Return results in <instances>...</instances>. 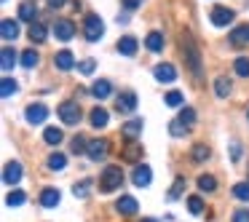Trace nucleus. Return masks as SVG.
<instances>
[{"label": "nucleus", "mask_w": 249, "mask_h": 222, "mask_svg": "<svg viewBox=\"0 0 249 222\" xmlns=\"http://www.w3.org/2000/svg\"><path fill=\"white\" fill-rule=\"evenodd\" d=\"M179 46H182V54H185V62H188L190 72H193L196 78H201L204 70H201V51H198V46H196V40L185 33L182 40H179Z\"/></svg>", "instance_id": "f257e3e1"}, {"label": "nucleus", "mask_w": 249, "mask_h": 222, "mask_svg": "<svg viewBox=\"0 0 249 222\" xmlns=\"http://www.w3.org/2000/svg\"><path fill=\"white\" fill-rule=\"evenodd\" d=\"M124 185V169L121 166H105L99 174V190L102 193H115Z\"/></svg>", "instance_id": "f03ea898"}, {"label": "nucleus", "mask_w": 249, "mask_h": 222, "mask_svg": "<svg viewBox=\"0 0 249 222\" xmlns=\"http://www.w3.org/2000/svg\"><path fill=\"white\" fill-rule=\"evenodd\" d=\"M56 113H59V118H62L65 126H78L81 118H83V110H81L78 102H62L59 107H56Z\"/></svg>", "instance_id": "7ed1b4c3"}, {"label": "nucleus", "mask_w": 249, "mask_h": 222, "mask_svg": "<svg viewBox=\"0 0 249 222\" xmlns=\"http://www.w3.org/2000/svg\"><path fill=\"white\" fill-rule=\"evenodd\" d=\"M83 35H86L89 43H97V40L105 35V24H102V19H99L97 14H89V17L83 19Z\"/></svg>", "instance_id": "20e7f679"}, {"label": "nucleus", "mask_w": 249, "mask_h": 222, "mask_svg": "<svg viewBox=\"0 0 249 222\" xmlns=\"http://www.w3.org/2000/svg\"><path fill=\"white\" fill-rule=\"evenodd\" d=\"M24 118H27V123L38 126V123H43V120L49 118V107H46L43 102H35V104H27V110H24Z\"/></svg>", "instance_id": "39448f33"}, {"label": "nucleus", "mask_w": 249, "mask_h": 222, "mask_svg": "<svg viewBox=\"0 0 249 222\" xmlns=\"http://www.w3.org/2000/svg\"><path fill=\"white\" fill-rule=\"evenodd\" d=\"M107 153H110V142L107 139H91V142H89V153H86V155L91 158L94 163L105 161V158H107Z\"/></svg>", "instance_id": "423d86ee"}, {"label": "nucleus", "mask_w": 249, "mask_h": 222, "mask_svg": "<svg viewBox=\"0 0 249 222\" xmlns=\"http://www.w3.org/2000/svg\"><path fill=\"white\" fill-rule=\"evenodd\" d=\"M233 17H236V14H233L228 6H214V8H212V14H209V19H212L214 27H228V24L233 22Z\"/></svg>", "instance_id": "0eeeda50"}, {"label": "nucleus", "mask_w": 249, "mask_h": 222, "mask_svg": "<svg viewBox=\"0 0 249 222\" xmlns=\"http://www.w3.org/2000/svg\"><path fill=\"white\" fill-rule=\"evenodd\" d=\"M54 38L62 40V43L72 40V38H75V24H72L70 19H59V22L54 24Z\"/></svg>", "instance_id": "6e6552de"}, {"label": "nucleus", "mask_w": 249, "mask_h": 222, "mask_svg": "<svg viewBox=\"0 0 249 222\" xmlns=\"http://www.w3.org/2000/svg\"><path fill=\"white\" fill-rule=\"evenodd\" d=\"M153 75H156L158 83H174L177 81V70H174V65H169V62H161V65L153 67Z\"/></svg>", "instance_id": "1a4fd4ad"}, {"label": "nucleus", "mask_w": 249, "mask_h": 222, "mask_svg": "<svg viewBox=\"0 0 249 222\" xmlns=\"http://www.w3.org/2000/svg\"><path fill=\"white\" fill-rule=\"evenodd\" d=\"M19 179H22V163L8 161L6 169H3V182H6L8 188H14V185H19Z\"/></svg>", "instance_id": "9d476101"}, {"label": "nucleus", "mask_w": 249, "mask_h": 222, "mask_svg": "<svg viewBox=\"0 0 249 222\" xmlns=\"http://www.w3.org/2000/svg\"><path fill=\"white\" fill-rule=\"evenodd\" d=\"M40 206H43V209H56V206H59V201H62V193L56 188H43L40 190Z\"/></svg>", "instance_id": "9b49d317"}, {"label": "nucleus", "mask_w": 249, "mask_h": 222, "mask_svg": "<svg viewBox=\"0 0 249 222\" xmlns=\"http://www.w3.org/2000/svg\"><path fill=\"white\" fill-rule=\"evenodd\" d=\"M115 110H118V113H134L137 110V94L134 91H121L118 102H115Z\"/></svg>", "instance_id": "f8f14e48"}, {"label": "nucleus", "mask_w": 249, "mask_h": 222, "mask_svg": "<svg viewBox=\"0 0 249 222\" xmlns=\"http://www.w3.org/2000/svg\"><path fill=\"white\" fill-rule=\"evenodd\" d=\"M115 209H118V214L131 217V214H137L140 204H137V198H134V195H121V198L115 201Z\"/></svg>", "instance_id": "ddd939ff"}, {"label": "nucleus", "mask_w": 249, "mask_h": 222, "mask_svg": "<svg viewBox=\"0 0 249 222\" xmlns=\"http://www.w3.org/2000/svg\"><path fill=\"white\" fill-rule=\"evenodd\" d=\"M121 158H124L126 163H137V166H140V161H142V145H140V142H129V145H124Z\"/></svg>", "instance_id": "4468645a"}, {"label": "nucleus", "mask_w": 249, "mask_h": 222, "mask_svg": "<svg viewBox=\"0 0 249 222\" xmlns=\"http://www.w3.org/2000/svg\"><path fill=\"white\" fill-rule=\"evenodd\" d=\"M131 182H134L137 188H147V185L153 182V171H150V166L140 163V166L134 169V174H131Z\"/></svg>", "instance_id": "2eb2a0df"}, {"label": "nucleus", "mask_w": 249, "mask_h": 222, "mask_svg": "<svg viewBox=\"0 0 249 222\" xmlns=\"http://www.w3.org/2000/svg\"><path fill=\"white\" fill-rule=\"evenodd\" d=\"M121 134H124L129 142H134L137 137L142 134V120H140V118H131V120H126V123L121 126Z\"/></svg>", "instance_id": "dca6fc26"}, {"label": "nucleus", "mask_w": 249, "mask_h": 222, "mask_svg": "<svg viewBox=\"0 0 249 222\" xmlns=\"http://www.w3.org/2000/svg\"><path fill=\"white\" fill-rule=\"evenodd\" d=\"M35 17H38V3L35 0H24L22 6H19V19L35 24Z\"/></svg>", "instance_id": "f3484780"}, {"label": "nucleus", "mask_w": 249, "mask_h": 222, "mask_svg": "<svg viewBox=\"0 0 249 222\" xmlns=\"http://www.w3.org/2000/svg\"><path fill=\"white\" fill-rule=\"evenodd\" d=\"M0 38L6 40V43L17 40L19 38V24L14 22V19H3V24H0Z\"/></svg>", "instance_id": "a211bd4d"}, {"label": "nucleus", "mask_w": 249, "mask_h": 222, "mask_svg": "<svg viewBox=\"0 0 249 222\" xmlns=\"http://www.w3.org/2000/svg\"><path fill=\"white\" fill-rule=\"evenodd\" d=\"M137 49H140V43H137L134 35H124V38L118 40V54L121 56H134Z\"/></svg>", "instance_id": "6ab92c4d"}, {"label": "nucleus", "mask_w": 249, "mask_h": 222, "mask_svg": "<svg viewBox=\"0 0 249 222\" xmlns=\"http://www.w3.org/2000/svg\"><path fill=\"white\" fill-rule=\"evenodd\" d=\"M89 120H91L94 129H105V126L110 123V113L105 107H94L91 113H89Z\"/></svg>", "instance_id": "aec40b11"}, {"label": "nucleus", "mask_w": 249, "mask_h": 222, "mask_svg": "<svg viewBox=\"0 0 249 222\" xmlns=\"http://www.w3.org/2000/svg\"><path fill=\"white\" fill-rule=\"evenodd\" d=\"M231 43L233 46H247L249 43V24H238L231 30Z\"/></svg>", "instance_id": "412c9836"}, {"label": "nucleus", "mask_w": 249, "mask_h": 222, "mask_svg": "<svg viewBox=\"0 0 249 222\" xmlns=\"http://www.w3.org/2000/svg\"><path fill=\"white\" fill-rule=\"evenodd\" d=\"M54 67L56 70H72V67H75V56L70 54V51H59V54L54 56Z\"/></svg>", "instance_id": "4be33fe9"}, {"label": "nucleus", "mask_w": 249, "mask_h": 222, "mask_svg": "<svg viewBox=\"0 0 249 222\" xmlns=\"http://www.w3.org/2000/svg\"><path fill=\"white\" fill-rule=\"evenodd\" d=\"M110 91H113V86H110V81H94V86H91V94L97 99H107L110 97Z\"/></svg>", "instance_id": "5701e85b"}, {"label": "nucleus", "mask_w": 249, "mask_h": 222, "mask_svg": "<svg viewBox=\"0 0 249 222\" xmlns=\"http://www.w3.org/2000/svg\"><path fill=\"white\" fill-rule=\"evenodd\" d=\"M46 33H49V30H46L43 22L30 24V40H33V43H43V40H46Z\"/></svg>", "instance_id": "b1692460"}, {"label": "nucleus", "mask_w": 249, "mask_h": 222, "mask_svg": "<svg viewBox=\"0 0 249 222\" xmlns=\"http://www.w3.org/2000/svg\"><path fill=\"white\" fill-rule=\"evenodd\" d=\"M0 59H3V62H0V67L8 72L14 65H17V51H14L11 46H6V49H3V54H0Z\"/></svg>", "instance_id": "393cba45"}, {"label": "nucleus", "mask_w": 249, "mask_h": 222, "mask_svg": "<svg viewBox=\"0 0 249 222\" xmlns=\"http://www.w3.org/2000/svg\"><path fill=\"white\" fill-rule=\"evenodd\" d=\"M65 166H67V155H65V153H51V155H49V169H51V171H62Z\"/></svg>", "instance_id": "a878e982"}, {"label": "nucleus", "mask_w": 249, "mask_h": 222, "mask_svg": "<svg viewBox=\"0 0 249 222\" xmlns=\"http://www.w3.org/2000/svg\"><path fill=\"white\" fill-rule=\"evenodd\" d=\"M198 190H201V193H214V190H217V179L212 177V174H201V177H198Z\"/></svg>", "instance_id": "bb28decb"}, {"label": "nucleus", "mask_w": 249, "mask_h": 222, "mask_svg": "<svg viewBox=\"0 0 249 222\" xmlns=\"http://www.w3.org/2000/svg\"><path fill=\"white\" fill-rule=\"evenodd\" d=\"M38 62H40V56H38V51H35V49H27V51H22V67H27V70H33V67H38Z\"/></svg>", "instance_id": "cd10ccee"}, {"label": "nucleus", "mask_w": 249, "mask_h": 222, "mask_svg": "<svg viewBox=\"0 0 249 222\" xmlns=\"http://www.w3.org/2000/svg\"><path fill=\"white\" fill-rule=\"evenodd\" d=\"M70 153H75V155H81V153H89V142L83 134H75L70 142Z\"/></svg>", "instance_id": "c85d7f7f"}, {"label": "nucleus", "mask_w": 249, "mask_h": 222, "mask_svg": "<svg viewBox=\"0 0 249 222\" xmlns=\"http://www.w3.org/2000/svg\"><path fill=\"white\" fill-rule=\"evenodd\" d=\"M89 193H91V179H81V182L72 185V195L75 198H89Z\"/></svg>", "instance_id": "c756f323"}, {"label": "nucleus", "mask_w": 249, "mask_h": 222, "mask_svg": "<svg viewBox=\"0 0 249 222\" xmlns=\"http://www.w3.org/2000/svg\"><path fill=\"white\" fill-rule=\"evenodd\" d=\"M163 43H166V40H163L161 33H150V35L145 38V46H147L150 51H163Z\"/></svg>", "instance_id": "7c9ffc66"}, {"label": "nucleus", "mask_w": 249, "mask_h": 222, "mask_svg": "<svg viewBox=\"0 0 249 222\" xmlns=\"http://www.w3.org/2000/svg\"><path fill=\"white\" fill-rule=\"evenodd\" d=\"M17 91H19V86H17L14 78H3V81H0V94H3V99H8L11 94H17Z\"/></svg>", "instance_id": "2f4dec72"}, {"label": "nucleus", "mask_w": 249, "mask_h": 222, "mask_svg": "<svg viewBox=\"0 0 249 222\" xmlns=\"http://www.w3.org/2000/svg\"><path fill=\"white\" fill-rule=\"evenodd\" d=\"M209 155H212V150H209L206 145H201V142H198V145H193V153H190V158H193L196 163H204Z\"/></svg>", "instance_id": "473e14b6"}, {"label": "nucleus", "mask_w": 249, "mask_h": 222, "mask_svg": "<svg viewBox=\"0 0 249 222\" xmlns=\"http://www.w3.org/2000/svg\"><path fill=\"white\" fill-rule=\"evenodd\" d=\"M214 94L220 99H225L228 94H231V81H228V78H217L214 81Z\"/></svg>", "instance_id": "72a5a7b5"}, {"label": "nucleus", "mask_w": 249, "mask_h": 222, "mask_svg": "<svg viewBox=\"0 0 249 222\" xmlns=\"http://www.w3.org/2000/svg\"><path fill=\"white\" fill-rule=\"evenodd\" d=\"M43 139H46V145H54V147H56V145L62 142V131L51 126V129H46V131H43Z\"/></svg>", "instance_id": "f704fd0d"}, {"label": "nucleus", "mask_w": 249, "mask_h": 222, "mask_svg": "<svg viewBox=\"0 0 249 222\" xmlns=\"http://www.w3.org/2000/svg\"><path fill=\"white\" fill-rule=\"evenodd\" d=\"M177 120L190 129V126L196 123V110H193V107H182V110H179V118H177Z\"/></svg>", "instance_id": "c9c22d12"}, {"label": "nucleus", "mask_w": 249, "mask_h": 222, "mask_svg": "<svg viewBox=\"0 0 249 222\" xmlns=\"http://www.w3.org/2000/svg\"><path fill=\"white\" fill-rule=\"evenodd\" d=\"M24 201H27V195H24L22 190H11V193L6 195V204L8 206H22Z\"/></svg>", "instance_id": "e433bc0d"}, {"label": "nucleus", "mask_w": 249, "mask_h": 222, "mask_svg": "<svg viewBox=\"0 0 249 222\" xmlns=\"http://www.w3.org/2000/svg\"><path fill=\"white\" fill-rule=\"evenodd\" d=\"M233 195H236L238 201H249V182H238V185H233Z\"/></svg>", "instance_id": "4c0bfd02"}, {"label": "nucleus", "mask_w": 249, "mask_h": 222, "mask_svg": "<svg viewBox=\"0 0 249 222\" xmlns=\"http://www.w3.org/2000/svg\"><path fill=\"white\" fill-rule=\"evenodd\" d=\"M233 67H236V75L249 78V59H247V56H238V59H236V65H233Z\"/></svg>", "instance_id": "58836bf2"}, {"label": "nucleus", "mask_w": 249, "mask_h": 222, "mask_svg": "<svg viewBox=\"0 0 249 222\" xmlns=\"http://www.w3.org/2000/svg\"><path fill=\"white\" fill-rule=\"evenodd\" d=\"M169 134L172 137H185L188 134V126L179 123V120H169Z\"/></svg>", "instance_id": "ea45409f"}, {"label": "nucleus", "mask_w": 249, "mask_h": 222, "mask_svg": "<svg viewBox=\"0 0 249 222\" xmlns=\"http://www.w3.org/2000/svg\"><path fill=\"white\" fill-rule=\"evenodd\" d=\"M182 188H185V179L177 177V179H174V185H172V190H169V201H177L179 195H182Z\"/></svg>", "instance_id": "a19ab883"}, {"label": "nucleus", "mask_w": 249, "mask_h": 222, "mask_svg": "<svg viewBox=\"0 0 249 222\" xmlns=\"http://www.w3.org/2000/svg\"><path fill=\"white\" fill-rule=\"evenodd\" d=\"M188 209H190V214H201V211H204V201H201L198 195H190V198H188Z\"/></svg>", "instance_id": "79ce46f5"}, {"label": "nucleus", "mask_w": 249, "mask_h": 222, "mask_svg": "<svg viewBox=\"0 0 249 222\" xmlns=\"http://www.w3.org/2000/svg\"><path fill=\"white\" fill-rule=\"evenodd\" d=\"M163 102H166L169 107H179V104H182V94H179V91H169L166 97H163Z\"/></svg>", "instance_id": "37998d69"}, {"label": "nucleus", "mask_w": 249, "mask_h": 222, "mask_svg": "<svg viewBox=\"0 0 249 222\" xmlns=\"http://www.w3.org/2000/svg\"><path fill=\"white\" fill-rule=\"evenodd\" d=\"M94 67H97V62H94V59H83L81 65H78V72H81V75H91Z\"/></svg>", "instance_id": "c03bdc74"}, {"label": "nucleus", "mask_w": 249, "mask_h": 222, "mask_svg": "<svg viewBox=\"0 0 249 222\" xmlns=\"http://www.w3.org/2000/svg\"><path fill=\"white\" fill-rule=\"evenodd\" d=\"M233 222H249V209H236L233 211Z\"/></svg>", "instance_id": "a18cd8bd"}, {"label": "nucleus", "mask_w": 249, "mask_h": 222, "mask_svg": "<svg viewBox=\"0 0 249 222\" xmlns=\"http://www.w3.org/2000/svg\"><path fill=\"white\" fill-rule=\"evenodd\" d=\"M231 158H233V161L241 158V145H238V142H233V145H231Z\"/></svg>", "instance_id": "49530a36"}, {"label": "nucleus", "mask_w": 249, "mask_h": 222, "mask_svg": "<svg viewBox=\"0 0 249 222\" xmlns=\"http://www.w3.org/2000/svg\"><path fill=\"white\" fill-rule=\"evenodd\" d=\"M142 6V0H124V8L126 11H134V8Z\"/></svg>", "instance_id": "de8ad7c7"}, {"label": "nucleus", "mask_w": 249, "mask_h": 222, "mask_svg": "<svg viewBox=\"0 0 249 222\" xmlns=\"http://www.w3.org/2000/svg\"><path fill=\"white\" fill-rule=\"evenodd\" d=\"M65 3H67V0H49V6H51V8H62Z\"/></svg>", "instance_id": "09e8293b"}, {"label": "nucleus", "mask_w": 249, "mask_h": 222, "mask_svg": "<svg viewBox=\"0 0 249 222\" xmlns=\"http://www.w3.org/2000/svg\"><path fill=\"white\" fill-rule=\"evenodd\" d=\"M142 222H158V220H153V217H147V220H142Z\"/></svg>", "instance_id": "8fccbe9b"}, {"label": "nucleus", "mask_w": 249, "mask_h": 222, "mask_svg": "<svg viewBox=\"0 0 249 222\" xmlns=\"http://www.w3.org/2000/svg\"><path fill=\"white\" fill-rule=\"evenodd\" d=\"M247 120H249V110H247Z\"/></svg>", "instance_id": "3c124183"}]
</instances>
